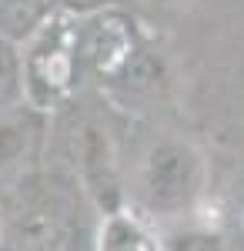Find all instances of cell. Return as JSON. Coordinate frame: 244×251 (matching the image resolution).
Wrapping results in <instances>:
<instances>
[{"instance_id":"8992f818","label":"cell","mask_w":244,"mask_h":251,"mask_svg":"<svg viewBox=\"0 0 244 251\" xmlns=\"http://www.w3.org/2000/svg\"><path fill=\"white\" fill-rule=\"evenodd\" d=\"M24 91V64L14 50V40L0 37V97H10Z\"/></svg>"},{"instance_id":"7a4b0ae2","label":"cell","mask_w":244,"mask_h":251,"mask_svg":"<svg viewBox=\"0 0 244 251\" xmlns=\"http://www.w3.org/2000/svg\"><path fill=\"white\" fill-rule=\"evenodd\" d=\"M197 161L184 148H161L147 161V194L157 208H174L194 194Z\"/></svg>"},{"instance_id":"277c9868","label":"cell","mask_w":244,"mask_h":251,"mask_svg":"<svg viewBox=\"0 0 244 251\" xmlns=\"http://www.w3.org/2000/svg\"><path fill=\"white\" fill-rule=\"evenodd\" d=\"M47 17L50 14L44 0H0V37H30Z\"/></svg>"},{"instance_id":"5b68a950","label":"cell","mask_w":244,"mask_h":251,"mask_svg":"<svg viewBox=\"0 0 244 251\" xmlns=\"http://www.w3.org/2000/svg\"><path fill=\"white\" fill-rule=\"evenodd\" d=\"M30 141V121L24 114H3L0 117V168L14 164Z\"/></svg>"},{"instance_id":"52a82bcc","label":"cell","mask_w":244,"mask_h":251,"mask_svg":"<svg viewBox=\"0 0 244 251\" xmlns=\"http://www.w3.org/2000/svg\"><path fill=\"white\" fill-rule=\"evenodd\" d=\"M174 251H224V248L211 234H188V238H177Z\"/></svg>"},{"instance_id":"6da1fadb","label":"cell","mask_w":244,"mask_h":251,"mask_svg":"<svg viewBox=\"0 0 244 251\" xmlns=\"http://www.w3.org/2000/svg\"><path fill=\"white\" fill-rule=\"evenodd\" d=\"M24 64V97L30 107L50 111L71 91L77 67V27L71 17H47L27 37L20 54Z\"/></svg>"},{"instance_id":"3957f363","label":"cell","mask_w":244,"mask_h":251,"mask_svg":"<svg viewBox=\"0 0 244 251\" xmlns=\"http://www.w3.org/2000/svg\"><path fill=\"white\" fill-rule=\"evenodd\" d=\"M97 251H157L150 231L131 214H111L100 228Z\"/></svg>"},{"instance_id":"ba28073f","label":"cell","mask_w":244,"mask_h":251,"mask_svg":"<svg viewBox=\"0 0 244 251\" xmlns=\"http://www.w3.org/2000/svg\"><path fill=\"white\" fill-rule=\"evenodd\" d=\"M0 231H3V208H0Z\"/></svg>"},{"instance_id":"9c48e42d","label":"cell","mask_w":244,"mask_h":251,"mask_svg":"<svg viewBox=\"0 0 244 251\" xmlns=\"http://www.w3.org/2000/svg\"><path fill=\"white\" fill-rule=\"evenodd\" d=\"M0 251H14V248H7V245H0Z\"/></svg>"}]
</instances>
